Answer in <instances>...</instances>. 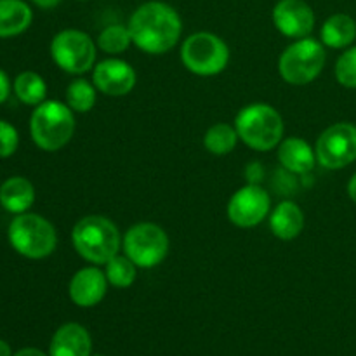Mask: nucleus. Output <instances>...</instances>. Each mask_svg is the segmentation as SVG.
I'll return each instance as SVG.
<instances>
[{"mask_svg": "<svg viewBox=\"0 0 356 356\" xmlns=\"http://www.w3.org/2000/svg\"><path fill=\"white\" fill-rule=\"evenodd\" d=\"M132 44L146 54L172 51L183 33V21L172 6L160 0L145 2L131 14L127 24Z\"/></svg>", "mask_w": 356, "mask_h": 356, "instance_id": "f257e3e1", "label": "nucleus"}, {"mask_svg": "<svg viewBox=\"0 0 356 356\" xmlns=\"http://www.w3.org/2000/svg\"><path fill=\"white\" fill-rule=\"evenodd\" d=\"M72 243L82 259L101 266L120 252L122 235L111 219L92 214L75 222Z\"/></svg>", "mask_w": 356, "mask_h": 356, "instance_id": "f03ea898", "label": "nucleus"}, {"mask_svg": "<svg viewBox=\"0 0 356 356\" xmlns=\"http://www.w3.org/2000/svg\"><path fill=\"white\" fill-rule=\"evenodd\" d=\"M75 111L61 101H44L30 117V136L37 148L54 153L65 148L75 134Z\"/></svg>", "mask_w": 356, "mask_h": 356, "instance_id": "7ed1b4c3", "label": "nucleus"}, {"mask_svg": "<svg viewBox=\"0 0 356 356\" xmlns=\"http://www.w3.org/2000/svg\"><path fill=\"white\" fill-rule=\"evenodd\" d=\"M235 129L243 145L256 152H271L284 139V118L268 103L243 106L235 118Z\"/></svg>", "mask_w": 356, "mask_h": 356, "instance_id": "20e7f679", "label": "nucleus"}, {"mask_svg": "<svg viewBox=\"0 0 356 356\" xmlns=\"http://www.w3.org/2000/svg\"><path fill=\"white\" fill-rule=\"evenodd\" d=\"M7 238L19 256L31 261L45 259L58 245L54 225L35 212L17 214L7 228Z\"/></svg>", "mask_w": 356, "mask_h": 356, "instance_id": "39448f33", "label": "nucleus"}, {"mask_svg": "<svg viewBox=\"0 0 356 356\" xmlns=\"http://www.w3.org/2000/svg\"><path fill=\"white\" fill-rule=\"evenodd\" d=\"M327 61L325 45L313 37L292 42L278 59L280 76L291 86H306L318 79Z\"/></svg>", "mask_w": 356, "mask_h": 356, "instance_id": "423d86ee", "label": "nucleus"}, {"mask_svg": "<svg viewBox=\"0 0 356 356\" xmlns=\"http://www.w3.org/2000/svg\"><path fill=\"white\" fill-rule=\"evenodd\" d=\"M181 61L193 75H219L229 63V47L211 31H197L181 44Z\"/></svg>", "mask_w": 356, "mask_h": 356, "instance_id": "0eeeda50", "label": "nucleus"}, {"mask_svg": "<svg viewBox=\"0 0 356 356\" xmlns=\"http://www.w3.org/2000/svg\"><path fill=\"white\" fill-rule=\"evenodd\" d=\"M169 236L162 226L155 222H138L125 232L122 238L124 254L138 268H155L165 261L169 254Z\"/></svg>", "mask_w": 356, "mask_h": 356, "instance_id": "6e6552de", "label": "nucleus"}, {"mask_svg": "<svg viewBox=\"0 0 356 356\" xmlns=\"http://www.w3.org/2000/svg\"><path fill=\"white\" fill-rule=\"evenodd\" d=\"M96 42L82 30H63L51 40V58L63 72L83 75L96 65Z\"/></svg>", "mask_w": 356, "mask_h": 356, "instance_id": "1a4fd4ad", "label": "nucleus"}, {"mask_svg": "<svg viewBox=\"0 0 356 356\" xmlns=\"http://www.w3.org/2000/svg\"><path fill=\"white\" fill-rule=\"evenodd\" d=\"M316 160L323 169L341 170L356 162V125L337 122L318 136L315 145Z\"/></svg>", "mask_w": 356, "mask_h": 356, "instance_id": "9d476101", "label": "nucleus"}, {"mask_svg": "<svg viewBox=\"0 0 356 356\" xmlns=\"http://www.w3.org/2000/svg\"><path fill=\"white\" fill-rule=\"evenodd\" d=\"M271 198L259 184L247 183L232 195L228 202V219L238 228H254L270 214Z\"/></svg>", "mask_w": 356, "mask_h": 356, "instance_id": "9b49d317", "label": "nucleus"}, {"mask_svg": "<svg viewBox=\"0 0 356 356\" xmlns=\"http://www.w3.org/2000/svg\"><path fill=\"white\" fill-rule=\"evenodd\" d=\"M273 24L282 35L289 38L312 37L316 17L306 0H278L273 7Z\"/></svg>", "mask_w": 356, "mask_h": 356, "instance_id": "f8f14e48", "label": "nucleus"}, {"mask_svg": "<svg viewBox=\"0 0 356 356\" xmlns=\"http://www.w3.org/2000/svg\"><path fill=\"white\" fill-rule=\"evenodd\" d=\"M136 82H138L136 70L124 59H104L97 63L92 70V83L104 96H127L134 90Z\"/></svg>", "mask_w": 356, "mask_h": 356, "instance_id": "ddd939ff", "label": "nucleus"}, {"mask_svg": "<svg viewBox=\"0 0 356 356\" xmlns=\"http://www.w3.org/2000/svg\"><path fill=\"white\" fill-rule=\"evenodd\" d=\"M108 278L103 270L92 266L80 268L75 271L68 285V296L79 308H94L104 299L108 292Z\"/></svg>", "mask_w": 356, "mask_h": 356, "instance_id": "4468645a", "label": "nucleus"}, {"mask_svg": "<svg viewBox=\"0 0 356 356\" xmlns=\"http://www.w3.org/2000/svg\"><path fill=\"white\" fill-rule=\"evenodd\" d=\"M92 339L80 323L70 322L59 327L49 344V356H90Z\"/></svg>", "mask_w": 356, "mask_h": 356, "instance_id": "2eb2a0df", "label": "nucleus"}, {"mask_svg": "<svg viewBox=\"0 0 356 356\" xmlns=\"http://www.w3.org/2000/svg\"><path fill=\"white\" fill-rule=\"evenodd\" d=\"M278 162L285 170L292 174H299V176H306L315 169L318 163L316 160L315 148H312L308 141L301 138L291 136L287 139H282L277 149Z\"/></svg>", "mask_w": 356, "mask_h": 356, "instance_id": "dca6fc26", "label": "nucleus"}, {"mask_svg": "<svg viewBox=\"0 0 356 356\" xmlns=\"http://www.w3.org/2000/svg\"><path fill=\"white\" fill-rule=\"evenodd\" d=\"M35 204V186L23 176H13L0 184V205L10 214H24Z\"/></svg>", "mask_w": 356, "mask_h": 356, "instance_id": "f3484780", "label": "nucleus"}, {"mask_svg": "<svg viewBox=\"0 0 356 356\" xmlns=\"http://www.w3.org/2000/svg\"><path fill=\"white\" fill-rule=\"evenodd\" d=\"M270 229L277 238L284 242L298 238L305 229V212L296 202H282L271 212Z\"/></svg>", "mask_w": 356, "mask_h": 356, "instance_id": "a211bd4d", "label": "nucleus"}, {"mask_svg": "<svg viewBox=\"0 0 356 356\" xmlns=\"http://www.w3.org/2000/svg\"><path fill=\"white\" fill-rule=\"evenodd\" d=\"M356 40V19L337 13L327 17L320 28V42L330 49H348Z\"/></svg>", "mask_w": 356, "mask_h": 356, "instance_id": "6ab92c4d", "label": "nucleus"}, {"mask_svg": "<svg viewBox=\"0 0 356 356\" xmlns=\"http://www.w3.org/2000/svg\"><path fill=\"white\" fill-rule=\"evenodd\" d=\"M33 10L24 0H0V38L17 37L30 28Z\"/></svg>", "mask_w": 356, "mask_h": 356, "instance_id": "aec40b11", "label": "nucleus"}, {"mask_svg": "<svg viewBox=\"0 0 356 356\" xmlns=\"http://www.w3.org/2000/svg\"><path fill=\"white\" fill-rule=\"evenodd\" d=\"M13 90L17 99L28 106H38L47 96V83L37 72H23L14 79Z\"/></svg>", "mask_w": 356, "mask_h": 356, "instance_id": "412c9836", "label": "nucleus"}, {"mask_svg": "<svg viewBox=\"0 0 356 356\" xmlns=\"http://www.w3.org/2000/svg\"><path fill=\"white\" fill-rule=\"evenodd\" d=\"M238 139L240 138L235 125L219 122V124H214L212 127L207 129V132L204 136V146L212 155L222 156L228 155V153H232L235 149Z\"/></svg>", "mask_w": 356, "mask_h": 356, "instance_id": "4be33fe9", "label": "nucleus"}, {"mask_svg": "<svg viewBox=\"0 0 356 356\" xmlns=\"http://www.w3.org/2000/svg\"><path fill=\"white\" fill-rule=\"evenodd\" d=\"M108 284L115 289H129L138 278V266L125 254L118 252L104 264Z\"/></svg>", "mask_w": 356, "mask_h": 356, "instance_id": "5701e85b", "label": "nucleus"}, {"mask_svg": "<svg viewBox=\"0 0 356 356\" xmlns=\"http://www.w3.org/2000/svg\"><path fill=\"white\" fill-rule=\"evenodd\" d=\"M96 86L89 80L75 79L66 87V104L76 113H87L96 104Z\"/></svg>", "mask_w": 356, "mask_h": 356, "instance_id": "b1692460", "label": "nucleus"}, {"mask_svg": "<svg viewBox=\"0 0 356 356\" xmlns=\"http://www.w3.org/2000/svg\"><path fill=\"white\" fill-rule=\"evenodd\" d=\"M96 45L110 56H118L132 45L131 31L124 24H110L97 35Z\"/></svg>", "mask_w": 356, "mask_h": 356, "instance_id": "393cba45", "label": "nucleus"}, {"mask_svg": "<svg viewBox=\"0 0 356 356\" xmlns=\"http://www.w3.org/2000/svg\"><path fill=\"white\" fill-rule=\"evenodd\" d=\"M336 80L346 89H356V45L348 47L343 54L337 58L336 68Z\"/></svg>", "mask_w": 356, "mask_h": 356, "instance_id": "a878e982", "label": "nucleus"}, {"mask_svg": "<svg viewBox=\"0 0 356 356\" xmlns=\"http://www.w3.org/2000/svg\"><path fill=\"white\" fill-rule=\"evenodd\" d=\"M19 146V134L16 127L6 120H0V159H9Z\"/></svg>", "mask_w": 356, "mask_h": 356, "instance_id": "bb28decb", "label": "nucleus"}, {"mask_svg": "<svg viewBox=\"0 0 356 356\" xmlns=\"http://www.w3.org/2000/svg\"><path fill=\"white\" fill-rule=\"evenodd\" d=\"M245 174H247V181H249L250 184H257L261 179H263V167L259 165V162H254L250 163V165H247L245 169Z\"/></svg>", "mask_w": 356, "mask_h": 356, "instance_id": "cd10ccee", "label": "nucleus"}, {"mask_svg": "<svg viewBox=\"0 0 356 356\" xmlns=\"http://www.w3.org/2000/svg\"><path fill=\"white\" fill-rule=\"evenodd\" d=\"M10 89H13V86H10L9 76H7L3 70H0V104L6 103L10 94Z\"/></svg>", "mask_w": 356, "mask_h": 356, "instance_id": "c85d7f7f", "label": "nucleus"}, {"mask_svg": "<svg viewBox=\"0 0 356 356\" xmlns=\"http://www.w3.org/2000/svg\"><path fill=\"white\" fill-rule=\"evenodd\" d=\"M31 2L37 7H40V9H54V7H58L63 0H31Z\"/></svg>", "mask_w": 356, "mask_h": 356, "instance_id": "c756f323", "label": "nucleus"}, {"mask_svg": "<svg viewBox=\"0 0 356 356\" xmlns=\"http://www.w3.org/2000/svg\"><path fill=\"white\" fill-rule=\"evenodd\" d=\"M13 356H47L44 351H40L38 348H23V350L16 351Z\"/></svg>", "mask_w": 356, "mask_h": 356, "instance_id": "7c9ffc66", "label": "nucleus"}, {"mask_svg": "<svg viewBox=\"0 0 356 356\" xmlns=\"http://www.w3.org/2000/svg\"><path fill=\"white\" fill-rule=\"evenodd\" d=\"M346 191H348V195H350L351 200H353L355 204H356V172L350 177V181H348Z\"/></svg>", "mask_w": 356, "mask_h": 356, "instance_id": "2f4dec72", "label": "nucleus"}, {"mask_svg": "<svg viewBox=\"0 0 356 356\" xmlns=\"http://www.w3.org/2000/svg\"><path fill=\"white\" fill-rule=\"evenodd\" d=\"M0 356H13V350H10L9 343L0 339Z\"/></svg>", "mask_w": 356, "mask_h": 356, "instance_id": "473e14b6", "label": "nucleus"}, {"mask_svg": "<svg viewBox=\"0 0 356 356\" xmlns=\"http://www.w3.org/2000/svg\"><path fill=\"white\" fill-rule=\"evenodd\" d=\"M90 356H104V355H90Z\"/></svg>", "mask_w": 356, "mask_h": 356, "instance_id": "72a5a7b5", "label": "nucleus"}, {"mask_svg": "<svg viewBox=\"0 0 356 356\" xmlns=\"http://www.w3.org/2000/svg\"><path fill=\"white\" fill-rule=\"evenodd\" d=\"M79 2H87V0H79Z\"/></svg>", "mask_w": 356, "mask_h": 356, "instance_id": "f704fd0d", "label": "nucleus"}]
</instances>
